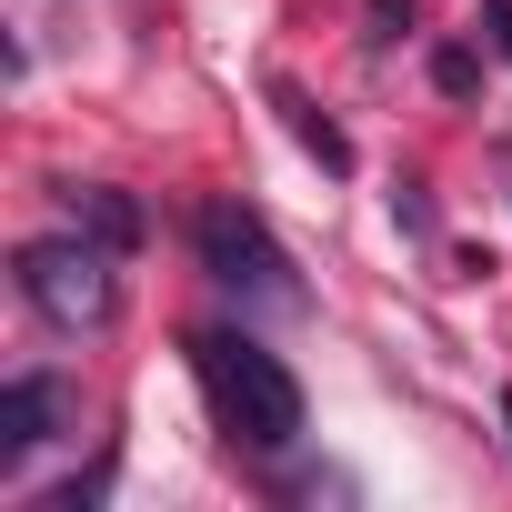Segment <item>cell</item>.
Listing matches in <instances>:
<instances>
[{
    "label": "cell",
    "mask_w": 512,
    "mask_h": 512,
    "mask_svg": "<svg viewBox=\"0 0 512 512\" xmlns=\"http://www.w3.org/2000/svg\"><path fill=\"white\" fill-rule=\"evenodd\" d=\"M51 201H61V221H71V231H91V241H111L121 262H131V251H141V231H151V221H141V201H131V191H111V181H61Z\"/></svg>",
    "instance_id": "5"
},
{
    "label": "cell",
    "mask_w": 512,
    "mask_h": 512,
    "mask_svg": "<svg viewBox=\"0 0 512 512\" xmlns=\"http://www.w3.org/2000/svg\"><path fill=\"white\" fill-rule=\"evenodd\" d=\"M272 101H282V121H292V141H302V151H312V161H322V171L342 181V171H352V141H342V121H332V111H312V101H302L292 81H272Z\"/></svg>",
    "instance_id": "6"
},
{
    "label": "cell",
    "mask_w": 512,
    "mask_h": 512,
    "mask_svg": "<svg viewBox=\"0 0 512 512\" xmlns=\"http://www.w3.org/2000/svg\"><path fill=\"white\" fill-rule=\"evenodd\" d=\"M392 221H402L412 241H432V231H442V221H432V191H422V181H392Z\"/></svg>",
    "instance_id": "9"
},
{
    "label": "cell",
    "mask_w": 512,
    "mask_h": 512,
    "mask_svg": "<svg viewBox=\"0 0 512 512\" xmlns=\"http://www.w3.org/2000/svg\"><path fill=\"white\" fill-rule=\"evenodd\" d=\"M111 472H121V452H101L91 472H71V482H51V492H31V512H91V502L111 492Z\"/></svg>",
    "instance_id": "7"
},
{
    "label": "cell",
    "mask_w": 512,
    "mask_h": 512,
    "mask_svg": "<svg viewBox=\"0 0 512 512\" xmlns=\"http://www.w3.org/2000/svg\"><path fill=\"white\" fill-rule=\"evenodd\" d=\"M502 171H512V141H502Z\"/></svg>",
    "instance_id": "13"
},
{
    "label": "cell",
    "mask_w": 512,
    "mask_h": 512,
    "mask_svg": "<svg viewBox=\"0 0 512 512\" xmlns=\"http://www.w3.org/2000/svg\"><path fill=\"white\" fill-rule=\"evenodd\" d=\"M191 251H201V272H211L221 292H251V302H302L282 231L251 211L241 191H211V201L191 211Z\"/></svg>",
    "instance_id": "3"
},
{
    "label": "cell",
    "mask_w": 512,
    "mask_h": 512,
    "mask_svg": "<svg viewBox=\"0 0 512 512\" xmlns=\"http://www.w3.org/2000/svg\"><path fill=\"white\" fill-rule=\"evenodd\" d=\"M71 422H81V392L61 372H11L0 382V472H21L31 452H51Z\"/></svg>",
    "instance_id": "4"
},
{
    "label": "cell",
    "mask_w": 512,
    "mask_h": 512,
    "mask_svg": "<svg viewBox=\"0 0 512 512\" xmlns=\"http://www.w3.org/2000/svg\"><path fill=\"white\" fill-rule=\"evenodd\" d=\"M11 282H21V302H31L51 332H101V322L121 312V251L61 221V231H41V241L11 251Z\"/></svg>",
    "instance_id": "2"
},
{
    "label": "cell",
    "mask_w": 512,
    "mask_h": 512,
    "mask_svg": "<svg viewBox=\"0 0 512 512\" xmlns=\"http://www.w3.org/2000/svg\"><path fill=\"white\" fill-rule=\"evenodd\" d=\"M502 432H512V392H502Z\"/></svg>",
    "instance_id": "12"
},
{
    "label": "cell",
    "mask_w": 512,
    "mask_h": 512,
    "mask_svg": "<svg viewBox=\"0 0 512 512\" xmlns=\"http://www.w3.org/2000/svg\"><path fill=\"white\" fill-rule=\"evenodd\" d=\"M191 382H201L211 422H221L241 452H262V462L302 452V422H312V402H302L292 362H282L262 332H191Z\"/></svg>",
    "instance_id": "1"
},
{
    "label": "cell",
    "mask_w": 512,
    "mask_h": 512,
    "mask_svg": "<svg viewBox=\"0 0 512 512\" xmlns=\"http://www.w3.org/2000/svg\"><path fill=\"white\" fill-rule=\"evenodd\" d=\"M432 91H442V101H482V51H472V41H442V51H432Z\"/></svg>",
    "instance_id": "8"
},
{
    "label": "cell",
    "mask_w": 512,
    "mask_h": 512,
    "mask_svg": "<svg viewBox=\"0 0 512 512\" xmlns=\"http://www.w3.org/2000/svg\"><path fill=\"white\" fill-rule=\"evenodd\" d=\"M362 21H372V41H402L412 31V0H362Z\"/></svg>",
    "instance_id": "10"
},
{
    "label": "cell",
    "mask_w": 512,
    "mask_h": 512,
    "mask_svg": "<svg viewBox=\"0 0 512 512\" xmlns=\"http://www.w3.org/2000/svg\"><path fill=\"white\" fill-rule=\"evenodd\" d=\"M482 51L512 61V0H482Z\"/></svg>",
    "instance_id": "11"
}]
</instances>
